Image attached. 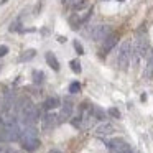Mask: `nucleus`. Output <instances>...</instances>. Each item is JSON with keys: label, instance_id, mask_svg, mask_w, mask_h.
<instances>
[{"label": "nucleus", "instance_id": "26", "mask_svg": "<svg viewBox=\"0 0 153 153\" xmlns=\"http://www.w3.org/2000/svg\"><path fill=\"white\" fill-rule=\"evenodd\" d=\"M50 153H61V152H58V150H51Z\"/></svg>", "mask_w": 153, "mask_h": 153}, {"label": "nucleus", "instance_id": "23", "mask_svg": "<svg viewBox=\"0 0 153 153\" xmlns=\"http://www.w3.org/2000/svg\"><path fill=\"white\" fill-rule=\"evenodd\" d=\"M7 53H8V48L5 46V45H2V46H0V58H2V56H5Z\"/></svg>", "mask_w": 153, "mask_h": 153}, {"label": "nucleus", "instance_id": "21", "mask_svg": "<svg viewBox=\"0 0 153 153\" xmlns=\"http://www.w3.org/2000/svg\"><path fill=\"white\" fill-rule=\"evenodd\" d=\"M33 56H35V51L28 50V51H25V54L22 56V59H30V58H33Z\"/></svg>", "mask_w": 153, "mask_h": 153}, {"label": "nucleus", "instance_id": "25", "mask_svg": "<svg viewBox=\"0 0 153 153\" xmlns=\"http://www.w3.org/2000/svg\"><path fill=\"white\" fill-rule=\"evenodd\" d=\"M63 4H64V5H71V4L76 5V0H63Z\"/></svg>", "mask_w": 153, "mask_h": 153}, {"label": "nucleus", "instance_id": "15", "mask_svg": "<svg viewBox=\"0 0 153 153\" xmlns=\"http://www.w3.org/2000/svg\"><path fill=\"white\" fill-rule=\"evenodd\" d=\"M92 117L97 120H104L105 119V114H104V110H100L99 107H92Z\"/></svg>", "mask_w": 153, "mask_h": 153}, {"label": "nucleus", "instance_id": "1", "mask_svg": "<svg viewBox=\"0 0 153 153\" xmlns=\"http://www.w3.org/2000/svg\"><path fill=\"white\" fill-rule=\"evenodd\" d=\"M17 109L22 112V119H23L25 127H35L38 120V109L30 102L28 99H22L17 104Z\"/></svg>", "mask_w": 153, "mask_h": 153}, {"label": "nucleus", "instance_id": "16", "mask_svg": "<svg viewBox=\"0 0 153 153\" xmlns=\"http://www.w3.org/2000/svg\"><path fill=\"white\" fill-rule=\"evenodd\" d=\"M69 66H71V69H73L76 74H79V73H81V63H79L77 59H73V61L69 63Z\"/></svg>", "mask_w": 153, "mask_h": 153}, {"label": "nucleus", "instance_id": "27", "mask_svg": "<svg viewBox=\"0 0 153 153\" xmlns=\"http://www.w3.org/2000/svg\"><path fill=\"white\" fill-rule=\"evenodd\" d=\"M13 153H20V152H13Z\"/></svg>", "mask_w": 153, "mask_h": 153}, {"label": "nucleus", "instance_id": "10", "mask_svg": "<svg viewBox=\"0 0 153 153\" xmlns=\"http://www.w3.org/2000/svg\"><path fill=\"white\" fill-rule=\"evenodd\" d=\"M112 132H114V127L110 125L109 122H102L100 125H97V127H96V135H99V137L110 135Z\"/></svg>", "mask_w": 153, "mask_h": 153}, {"label": "nucleus", "instance_id": "5", "mask_svg": "<svg viewBox=\"0 0 153 153\" xmlns=\"http://www.w3.org/2000/svg\"><path fill=\"white\" fill-rule=\"evenodd\" d=\"M112 35V28L109 25H97L91 30V36L94 41H105Z\"/></svg>", "mask_w": 153, "mask_h": 153}, {"label": "nucleus", "instance_id": "3", "mask_svg": "<svg viewBox=\"0 0 153 153\" xmlns=\"http://www.w3.org/2000/svg\"><path fill=\"white\" fill-rule=\"evenodd\" d=\"M22 145L28 152H35L40 146V138H38V132L35 127H25L22 130Z\"/></svg>", "mask_w": 153, "mask_h": 153}, {"label": "nucleus", "instance_id": "11", "mask_svg": "<svg viewBox=\"0 0 153 153\" xmlns=\"http://www.w3.org/2000/svg\"><path fill=\"white\" fill-rule=\"evenodd\" d=\"M117 41H119V35H115V33H112L109 38H107L105 41H104V46H102V51H104V54H107L110 50H112L114 46L117 45Z\"/></svg>", "mask_w": 153, "mask_h": 153}, {"label": "nucleus", "instance_id": "12", "mask_svg": "<svg viewBox=\"0 0 153 153\" xmlns=\"http://www.w3.org/2000/svg\"><path fill=\"white\" fill-rule=\"evenodd\" d=\"M59 107V99H58L56 96H53V97H48L46 100H45V104H43V109L45 110H53V109H58Z\"/></svg>", "mask_w": 153, "mask_h": 153}, {"label": "nucleus", "instance_id": "4", "mask_svg": "<svg viewBox=\"0 0 153 153\" xmlns=\"http://www.w3.org/2000/svg\"><path fill=\"white\" fill-rule=\"evenodd\" d=\"M130 58H132V43L130 41H123L119 50V54H117V64H119V68L122 71L128 69Z\"/></svg>", "mask_w": 153, "mask_h": 153}, {"label": "nucleus", "instance_id": "20", "mask_svg": "<svg viewBox=\"0 0 153 153\" xmlns=\"http://www.w3.org/2000/svg\"><path fill=\"white\" fill-rule=\"evenodd\" d=\"M109 115L115 117V119H120V112L115 109V107H110V109H109Z\"/></svg>", "mask_w": 153, "mask_h": 153}, {"label": "nucleus", "instance_id": "18", "mask_svg": "<svg viewBox=\"0 0 153 153\" xmlns=\"http://www.w3.org/2000/svg\"><path fill=\"white\" fill-rule=\"evenodd\" d=\"M79 91H81L79 82H71V86H69V92H71V94H77Z\"/></svg>", "mask_w": 153, "mask_h": 153}, {"label": "nucleus", "instance_id": "13", "mask_svg": "<svg viewBox=\"0 0 153 153\" xmlns=\"http://www.w3.org/2000/svg\"><path fill=\"white\" fill-rule=\"evenodd\" d=\"M45 58H46V63L50 68H53L54 71H59V61L56 59V56H54L53 53H46L45 54Z\"/></svg>", "mask_w": 153, "mask_h": 153}, {"label": "nucleus", "instance_id": "24", "mask_svg": "<svg viewBox=\"0 0 153 153\" xmlns=\"http://www.w3.org/2000/svg\"><path fill=\"white\" fill-rule=\"evenodd\" d=\"M0 153H13V150L8 146H0Z\"/></svg>", "mask_w": 153, "mask_h": 153}, {"label": "nucleus", "instance_id": "22", "mask_svg": "<svg viewBox=\"0 0 153 153\" xmlns=\"http://www.w3.org/2000/svg\"><path fill=\"white\" fill-rule=\"evenodd\" d=\"M20 30V22H15V23H12V27H10V31H18Z\"/></svg>", "mask_w": 153, "mask_h": 153}, {"label": "nucleus", "instance_id": "19", "mask_svg": "<svg viewBox=\"0 0 153 153\" xmlns=\"http://www.w3.org/2000/svg\"><path fill=\"white\" fill-rule=\"evenodd\" d=\"M74 50L77 51V54H84V48L79 41H74Z\"/></svg>", "mask_w": 153, "mask_h": 153}, {"label": "nucleus", "instance_id": "7", "mask_svg": "<svg viewBox=\"0 0 153 153\" xmlns=\"http://www.w3.org/2000/svg\"><path fill=\"white\" fill-rule=\"evenodd\" d=\"M135 53L138 54L140 58H148L150 56V46H148V41L145 38H138L135 41Z\"/></svg>", "mask_w": 153, "mask_h": 153}, {"label": "nucleus", "instance_id": "2", "mask_svg": "<svg viewBox=\"0 0 153 153\" xmlns=\"http://www.w3.org/2000/svg\"><path fill=\"white\" fill-rule=\"evenodd\" d=\"M22 138V130L18 127L17 120L10 119L4 123L2 130H0V140L2 142H17Z\"/></svg>", "mask_w": 153, "mask_h": 153}, {"label": "nucleus", "instance_id": "8", "mask_svg": "<svg viewBox=\"0 0 153 153\" xmlns=\"http://www.w3.org/2000/svg\"><path fill=\"white\" fill-rule=\"evenodd\" d=\"M58 123H59V117H58L56 114H53V112H48L46 115L43 117V122H41V125H43L45 130H51V128H54Z\"/></svg>", "mask_w": 153, "mask_h": 153}, {"label": "nucleus", "instance_id": "17", "mask_svg": "<svg viewBox=\"0 0 153 153\" xmlns=\"http://www.w3.org/2000/svg\"><path fill=\"white\" fill-rule=\"evenodd\" d=\"M87 5H89V2H87V0H81V2H76V5H74V10H82V8H86Z\"/></svg>", "mask_w": 153, "mask_h": 153}, {"label": "nucleus", "instance_id": "14", "mask_svg": "<svg viewBox=\"0 0 153 153\" xmlns=\"http://www.w3.org/2000/svg\"><path fill=\"white\" fill-rule=\"evenodd\" d=\"M33 82L35 84H41L43 82V79H45V74H43V71H33Z\"/></svg>", "mask_w": 153, "mask_h": 153}, {"label": "nucleus", "instance_id": "6", "mask_svg": "<svg viewBox=\"0 0 153 153\" xmlns=\"http://www.w3.org/2000/svg\"><path fill=\"white\" fill-rule=\"evenodd\" d=\"M107 146H109V150H112L114 153H120V152H125V150H130L128 143H125L122 138L107 140Z\"/></svg>", "mask_w": 153, "mask_h": 153}, {"label": "nucleus", "instance_id": "9", "mask_svg": "<svg viewBox=\"0 0 153 153\" xmlns=\"http://www.w3.org/2000/svg\"><path fill=\"white\" fill-rule=\"evenodd\" d=\"M73 102L71 100H64V104H63V107H61V112H59V122H64V120H68V119H71V115H73Z\"/></svg>", "mask_w": 153, "mask_h": 153}]
</instances>
